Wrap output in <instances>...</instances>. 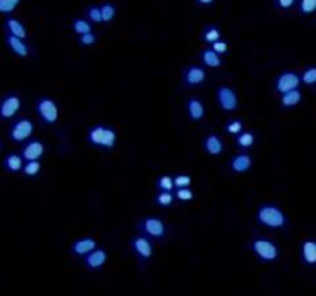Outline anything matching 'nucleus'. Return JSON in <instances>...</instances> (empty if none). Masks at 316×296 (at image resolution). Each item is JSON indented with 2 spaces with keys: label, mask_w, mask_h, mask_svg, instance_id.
Returning a JSON list of instances; mask_svg holds the SVG:
<instances>
[{
  "label": "nucleus",
  "mask_w": 316,
  "mask_h": 296,
  "mask_svg": "<svg viewBox=\"0 0 316 296\" xmlns=\"http://www.w3.org/2000/svg\"><path fill=\"white\" fill-rule=\"evenodd\" d=\"M255 221L259 227L270 231H282L290 225L287 213L275 202H264L255 211Z\"/></svg>",
  "instance_id": "1"
},
{
  "label": "nucleus",
  "mask_w": 316,
  "mask_h": 296,
  "mask_svg": "<svg viewBox=\"0 0 316 296\" xmlns=\"http://www.w3.org/2000/svg\"><path fill=\"white\" fill-rule=\"evenodd\" d=\"M247 250L255 256V259L265 266H272L281 259V247L279 244L270 238L264 235H255L245 245Z\"/></svg>",
  "instance_id": "2"
},
{
  "label": "nucleus",
  "mask_w": 316,
  "mask_h": 296,
  "mask_svg": "<svg viewBox=\"0 0 316 296\" xmlns=\"http://www.w3.org/2000/svg\"><path fill=\"white\" fill-rule=\"evenodd\" d=\"M117 130L106 123H94L87 131V144L104 151H113L117 145Z\"/></svg>",
  "instance_id": "3"
},
{
  "label": "nucleus",
  "mask_w": 316,
  "mask_h": 296,
  "mask_svg": "<svg viewBox=\"0 0 316 296\" xmlns=\"http://www.w3.org/2000/svg\"><path fill=\"white\" fill-rule=\"evenodd\" d=\"M136 230L137 233L144 235L145 238L151 239L156 244L165 242L167 238L170 236V227L167 225V222L161 216H154V214L140 217L136 224Z\"/></svg>",
  "instance_id": "4"
},
{
  "label": "nucleus",
  "mask_w": 316,
  "mask_h": 296,
  "mask_svg": "<svg viewBox=\"0 0 316 296\" xmlns=\"http://www.w3.org/2000/svg\"><path fill=\"white\" fill-rule=\"evenodd\" d=\"M36 123L28 116H17L12 120H9V127L6 131L8 141L14 145H22L28 139L34 136Z\"/></svg>",
  "instance_id": "5"
},
{
  "label": "nucleus",
  "mask_w": 316,
  "mask_h": 296,
  "mask_svg": "<svg viewBox=\"0 0 316 296\" xmlns=\"http://www.w3.org/2000/svg\"><path fill=\"white\" fill-rule=\"evenodd\" d=\"M34 111L37 119L45 127H56L60 119V110L57 102L51 96H39L34 103Z\"/></svg>",
  "instance_id": "6"
},
{
  "label": "nucleus",
  "mask_w": 316,
  "mask_h": 296,
  "mask_svg": "<svg viewBox=\"0 0 316 296\" xmlns=\"http://www.w3.org/2000/svg\"><path fill=\"white\" fill-rule=\"evenodd\" d=\"M128 250L134 256V259L144 267L148 262H151V259L154 258V253H156L154 242L151 239L145 238L144 235H140V233H137V235L130 238Z\"/></svg>",
  "instance_id": "7"
},
{
  "label": "nucleus",
  "mask_w": 316,
  "mask_h": 296,
  "mask_svg": "<svg viewBox=\"0 0 316 296\" xmlns=\"http://www.w3.org/2000/svg\"><path fill=\"white\" fill-rule=\"evenodd\" d=\"M181 84L184 88L198 90L209 84V70L201 64H190L181 73Z\"/></svg>",
  "instance_id": "8"
},
{
  "label": "nucleus",
  "mask_w": 316,
  "mask_h": 296,
  "mask_svg": "<svg viewBox=\"0 0 316 296\" xmlns=\"http://www.w3.org/2000/svg\"><path fill=\"white\" fill-rule=\"evenodd\" d=\"M23 108V98L15 91H8L0 98V122H9L17 117Z\"/></svg>",
  "instance_id": "9"
},
{
  "label": "nucleus",
  "mask_w": 316,
  "mask_h": 296,
  "mask_svg": "<svg viewBox=\"0 0 316 296\" xmlns=\"http://www.w3.org/2000/svg\"><path fill=\"white\" fill-rule=\"evenodd\" d=\"M214 99H216V103L220 111L231 114L239 110V96H238V93H236V90L230 85L222 84V85L216 87Z\"/></svg>",
  "instance_id": "10"
},
{
  "label": "nucleus",
  "mask_w": 316,
  "mask_h": 296,
  "mask_svg": "<svg viewBox=\"0 0 316 296\" xmlns=\"http://www.w3.org/2000/svg\"><path fill=\"white\" fill-rule=\"evenodd\" d=\"M296 88H301V82H299V74L295 70H284L281 71L273 81V91L276 95H282Z\"/></svg>",
  "instance_id": "11"
},
{
  "label": "nucleus",
  "mask_w": 316,
  "mask_h": 296,
  "mask_svg": "<svg viewBox=\"0 0 316 296\" xmlns=\"http://www.w3.org/2000/svg\"><path fill=\"white\" fill-rule=\"evenodd\" d=\"M108 258H109V253H108L106 248L98 245L94 250H91L88 255H85L81 259L82 261V267L87 272H99V270H102L106 266Z\"/></svg>",
  "instance_id": "12"
},
{
  "label": "nucleus",
  "mask_w": 316,
  "mask_h": 296,
  "mask_svg": "<svg viewBox=\"0 0 316 296\" xmlns=\"http://www.w3.org/2000/svg\"><path fill=\"white\" fill-rule=\"evenodd\" d=\"M19 154L23 161H40L46 154V144L39 137H31L20 145Z\"/></svg>",
  "instance_id": "13"
},
{
  "label": "nucleus",
  "mask_w": 316,
  "mask_h": 296,
  "mask_svg": "<svg viewBox=\"0 0 316 296\" xmlns=\"http://www.w3.org/2000/svg\"><path fill=\"white\" fill-rule=\"evenodd\" d=\"M3 42L6 48L15 56V57H20V59H29L34 56V48L33 45L26 40H22L19 37H14L9 34L3 36Z\"/></svg>",
  "instance_id": "14"
},
{
  "label": "nucleus",
  "mask_w": 316,
  "mask_h": 296,
  "mask_svg": "<svg viewBox=\"0 0 316 296\" xmlns=\"http://www.w3.org/2000/svg\"><path fill=\"white\" fill-rule=\"evenodd\" d=\"M185 113L190 122L199 123L207 119V106L199 96H190L185 100Z\"/></svg>",
  "instance_id": "15"
},
{
  "label": "nucleus",
  "mask_w": 316,
  "mask_h": 296,
  "mask_svg": "<svg viewBox=\"0 0 316 296\" xmlns=\"http://www.w3.org/2000/svg\"><path fill=\"white\" fill-rule=\"evenodd\" d=\"M2 28H3V34H9V36H14V37H19L22 40H26V42H29V39H31L26 25L19 17H15L14 14L5 15Z\"/></svg>",
  "instance_id": "16"
},
{
  "label": "nucleus",
  "mask_w": 316,
  "mask_h": 296,
  "mask_svg": "<svg viewBox=\"0 0 316 296\" xmlns=\"http://www.w3.org/2000/svg\"><path fill=\"white\" fill-rule=\"evenodd\" d=\"M227 167L231 175H245L253 168V156L248 151H239L231 156Z\"/></svg>",
  "instance_id": "17"
},
{
  "label": "nucleus",
  "mask_w": 316,
  "mask_h": 296,
  "mask_svg": "<svg viewBox=\"0 0 316 296\" xmlns=\"http://www.w3.org/2000/svg\"><path fill=\"white\" fill-rule=\"evenodd\" d=\"M299 262L307 270L316 267V242L312 238H306L299 244Z\"/></svg>",
  "instance_id": "18"
},
{
  "label": "nucleus",
  "mask_w": 316,
  "mask_h": 296,
  "mask_svg": "<svg viewBox=\"0 0 316 296\" xmlns=\"http://www.w3.org/2000/svg\"><path fill=\"white\" fill-rule=\"evenodd\" d=\"M99 244L96 241V238L93 236H84V238H77L70 244L68 252L74 259H82L85 255H88L91 250H94Z\"/></svg>",
  "instance_id": "19"
},
{
  "label": "nucleus",
  "mask_w": 316,
  "mask_h": 296,
  "mask_svg": "<svg viewBox=\"0 0 316 296\" xmlns=\"http://www.w3.org/2000/svg\"><path fill=\"white\" fill-rule=\"evenodd\" d=\"M202 150L205 154L211 156V158H217V156H222L225 151V144L222 141V137L216 133H207L202 139Z\"/></svg>",
  "instance_id": "20"
},
{
  "label": "nucleus",
  "mask_w": 316,
  "mask_h": 296,
  "mask_svg": "<svg viewBox=\"0 0 316 296\" xmlns=\"http://www.w3.org/2000/svg\"><path fill=\"white\" fill-rule=\"evenodd\" d=\"M198 57H199L201 65L205 67L207 70H217V68H222L224 64H225L224 57H220L219 54H216V53L210 48V46H204V48L199 51Z\"/></svg>",
  "instance_id": "21"
},
{
  "label": "nucleus",
  "mask_w": 316,
  "mask_h": 296,
  "mask_svg": "<svg viewBox=\"0 0 316 296\" xmlns=\"http://www.w3.org/2000/svg\"><path fill=\"white\" fill-rule=\"evenodd\" d=\"M303 99H304V95H303L301 88H296V90H292V91L279 95L278 103L282 110H293V108H296L299 103L303 102Z\"/></svg>",
  "instance_id": "22"
},
{
  "label": "nucleus",
  "mask_w": 316,
  "mask_h": 296,
  "mask_svg": "<svg viewBox=\"0 0 316 296\" xmlns=\"http://www.w3.org/2000/svg\"><path fill=\"white\" fill-rule=\"evenodd\" d=\"M23 159L17 151H9L3 156L2 159V168L9 175H19L23 167Z\"/></svg>",
  "instance_id": "23"
},
{
  "label": "nucleus",
  "mask_w": 316,
  "mask_h": 296,
  "mask_svg": "<svg viewBox=\"0 0 316 296\" xmlns=\"http://www.w3.org/2000/svg\"><path fill=\"white\" fill-rule=\"evenodd\" d=\"M219 39H222V28H220L219 23H207L201 29L199 40L205 46H210L213 42H216Z\"/></svg>",
  "instance_id": "24"
},
{
  "label": "nucleus",
  "mask_w": 316,
  "mask_h": 296,
  "mask_svg": "<svg viewBox=\"0 0 316 296\" xmlns=\"http://www.w3.org/2000/svg\"><path fill=\"white\" fill-rule=\"evenodd\" d=\"M258 142V134L253 130H242L238 136H234V145L239 151H250Z\"/></svg>",
  "instance_id": "25"
},
{
  "label": "nucleus",
  "mask_w": 316,
  "mask_h": 296,
  "mask_svg": "<svg viewBox=\"0 0 316 296\" xmlns=\"http://www.w3.org/2000/svg\"><path fill=\"white\" fill-rule=\"evenodd\" d=\"M99 8H101V15H102V23L111 25L117 17V12H119L117 5L114 2H111V0H104V2L99 3Z\"/></svg>",
  "instance_id": "26"
},
{
  "label": "nucleus",
  "mask_w": 316,
  "mask_h": 296,
  "mask_svg": "<svg viewBox=\"0 0 316 296\" xmlns=\"http://www.w3.org/2000/svg\"><path fill=\"white\" fill-rule=\"evenodd\" d=\"M43 170V164L40 161H25L20 170V175L26 179H36Z\"/></svg>",
  "instance_id": "27"
},
{
  "label": "nucleus",
  "mask_w": 316,
  "mask_h": 296,
  "mask_svg": "<svg viewBox=\"0 0 316 296\" xmlns=\"http://www.w3.org/2000/svg\"><path fill=\"white\" fill-rule=\"evenodd\" d=\"M295 11L299 17H312L316 11V0H296Z\"/></svg>",
  "instance_id": "28"
},
{
  "label": "nucleus",
  "mask_w": 316,
  "mask_h": 296,
  "mask_svg": "<svg viewBox=\"0 0 316 296\" xmlns=\"http://www.w3.org/2000/svg\"><path fill=\"white\" fill-rule=\"evenodd\" d=\"M242 130H245V122L241 117H230L224 123V133L231 137L238 136Z\"/></svg>",
  "instance_id": "29"
},
{
  "label": "nucleus",
  "mask_w": 316,
  "mask_h": 296,
  "mask_svg": "<svg viewBox=\"0 0 316 296\" xmlns=\"http://www.w3.org/2000/svg\"><path fill=\"white\" fill-rule=\"evenodd\" d=\"M71 31L76 34V36H81V34H85V33H90V31L94 29V26L84 17V15H77V17H73L71 23Z\"/></svg>",
  "instance_id": "30"
},
{
  "label": "nucleus",
  "mask_w": 316,
  "mask_h": 296,
  "mask_svg": "<svg viewBox=\"0 0 316 296\" xmlns=\"http://www.w3.org/2000/svg\"><path fill=\"white\" fill-rule=\"evenodd\" d=\"M153 202L156 207L159 208H170L173 207V204H175V195H173V192H157L154 193L153 196Z\"/></svg>",
  "instance_id": "31"
},
{
  "label": "nucleus",
  "mask_w": 316,
  "mask_h": 296,
  "mask_svg": "<svg viewBox=\"0 0 316 296\" xmlns=\"http://www.w3.org/2000/svg\"><path fill=\"white\" fill-rule=\"evenodd\" d=\"M298 74H299V82H301V85H304L307 88H315V85H316V67L315 65L306 67Z\"/></svg>",
  "instance_id": "32"
},
{
  "label": "nucleus",
  "mask_w": 316,
  "mask_h": 296,
  "mask_svg": "<svg viewBox=\"0 0 316 296\" xmlns=\"http://www.w3.org/2000/svg\"><path fill=\"white\" fill-rule=\"evenodd\" d=\"M84 17L94 26L102 23V15H101V8L99 3H91L84 9Z\"/></svg>",
  "instance_id": "33"
},
{
  "label": "nucleus",
  "mask_w": 316,
  "mask_h": 296,
  "mask_svg": "<svg viewBox=\"0 0 316 296\" xmlns=\"http://www.w3.org/2000/svg\"><path fill=\"white\" fill-rule=\"evenodd\" d=\"M98 43H99V33H96L94 29L90 31V33L77 36V45L81 46V48H91V46Z\"/></svg>",
  "instance_id": "34"
},
{
  "label": "nucleus",
  "mask_w": 316,
  "mask_h": 296,
  "mask_svg": "<svg viewBox=\"0 0 316 296\" xmlns=\"http://www.w3.org/2000/svg\"><path fill=\"white\" fill-rule=\"evenodd\" d=\"M175 195V200L181 202V204H187V202H192L196 197V193L192 187H184V189H175L173 190Z\"/></svg>",
  "instance_id": "35"
},
{
  "label": "nucleus",
  "mask_w": 316,
  "mask_h": 296,
  "mask_svg": "<svg viewBox=\"0 0 316 296\" xmlns=\"http://www.w3.org/2000/svg\"><path fill=\"white\" fill-rule=\"evenodd\" d=\"M154 189L157 192H173L175 190V182L171 175H162L154 181Z\"/></svg>",
  "instance_id": "36"
},
{
  "label": "nucleus",
  "mask_w": 316,
  "mask_h": 296,
  "mask_svg": "<svg viewBox=\"0 0 316 296\" xmlns=\"http://www.w3.org/2000/svg\"><path fill=\"white\" fill-rule=\"evenodd\" d=\"M23 0H0V15H11L17 11Z\"/></svg>",
  "instance_id": "37"
},
{
  "label": "nucleus",
  "mask_w": 316,
  "mask_h": 296,
  "mask_svg": "<svg viewBox=\"0 0 316 296\" xmlns=\"http://www.w3.org/2000/svg\"><path fill=\"white\" fill-rule=\"evenodd\" d=\"M210 48H211L216 54H219L220 57H224V56H227V54L230 53V42L225 40V39L222 37V39H219V40L213 42V43L210 45Z\"/></svg>",
  "instance_id": "38"
},
{
  "label": "nucleus",
  "mask_w": 316,
  "mask_h": 296,
  "mask_svg": "<svg viewBox=\"0 0 316 296\" xmlns=\"http://www.w3.org/2000/svg\"><path fill=\"white\" fill-rule=\"evenodd\" d=\"M295 5H296V0H273V8L282 14L295 11Z\"/></svg>",
  "instance_id": "39"
},
{
  "label": "nucleus",
  "mask_w": 316,
  "mask_h": 296,
  "mask_svg": "<svg viewBox=\"0 0 316 296\" xmlns=\"http://www.w3.org/2000/svg\"><path fill=\"white\" fill-rule=\"evenodd\" d=\"M173 182H175V189H184V187H192L193 185V176L188 173H179L173 176Z\"/></svg>",
  "instance_id": "40"
},
{
  "label": "nucleus",
  "mask_w": 316,
  "mask_h": 296,
  "mask_svg": "<svg viewBox=\"0 0 316 296\" xmlns=\"http://www.w3.org/2000/svg\"><path fill=\"white\" fill-rule=\"evenodd\" d=\"M198 8H211L217 0H193Z\"/></svg>",
  "instance_id": "41"
},
{
  "label": "nucleus",
  "mask_w": 316,
  "mask_h": 296,
  "mask_svg": "<svg viewBox=\"0 0 316 296\" xmlns=\"http://www.w3.org/2000/svg\"><path fill=\"white\" fill-rule=\"evenodd\" d=\"M0 153H2V141H0Z\"/></svg>",
  "instance_id": "42"
}]
</instances>
